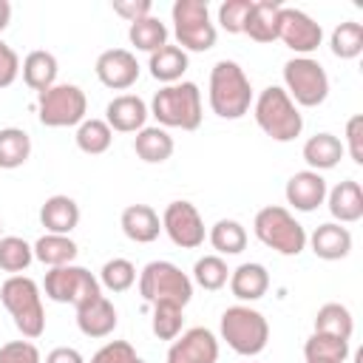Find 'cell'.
Wrapping results in <instances>:
<instances>
[{"mask_svg":"<svg viewBox=\"0 0 363 363\" xmlns=\"http://www.w3.org/2000/svg\"><path fill=\"white\" fill-rule=\"evenodd\" d=\"M210 108L221 119H241L252 105V85L244 68L233 60H218L210 71Z\"/></svg>","mask_w":363,"mask_h":363,"instance_id":"obj_1","label":"cell"},{"mask_svg":"<svg viewBox=\"0 0 363 363\" xmlns=\"http://www.w3.org/2000/svg\"><path fill=\"white\" fill-rule=\"evenodd\" d=\"M0 301L14 318V326L23 332V337L37 340L45 332V309L43 295L34 278L28 275H11L0 286Z\"/></svg>","mask_w":363,"mask_h":363,"instance_id":"obj_2","label":"cell"},{"mask_svg":"<svg viewBox=\"0 0 363 363\" xmlns=\"http://www.w3.org/2000/svg\"><path fill=\"white\" fill-rule=\"evenodd\" d=\"M252 113H255L258 128L275 142H292L303 130V116L298 105L278 85H269L258 94V99L252 102Z\"/></svg>","mask_w":363,"mask_h":363,"instance_id":"obj_3","label":"cell"},{"mask_svg":"<svg viewBox=\"0 0 363 363\" xmlns=\"http://www.w3.org/2000/svg\"><path fill=\"white\" fill-rule=\"evenodd\" d=\"M150 113L162 128L196 130L201 125V91L196 82L164 85L153 94Z\"/></svg>","mask_w":363,"mask_h":363,"instance_id":"obj_4","label":"cell"},{"mask_svg":"<svg viewBox=\"0 0 363 363\" xmlns=\"http://www.w3.org/2000/svg\"><path fill=\"white\" fill-rule=\"evenodd\" d=\"M218 329H221V340H227V346L235 354H244V357L261 354L267 349V340H269L267 318L258 309L244 306V303L227 306L224 315H221Z\"/></svg>","mask_w":363,"mask_h":363,"instance_id":"obj_5","label":"cell"},{"mask_svg":"<svg viewBox=\"0 0 363 363\" xmlns=\"http://www.w3.org/2000/svg\"><path fill=\"white\" fill-rule=\"evenodd\" d=\"M252 230L264 247H269L281 255H301L306 247V230L295 221V216L286 207H278V204L261 207L255 213Z\"/></svg>","mask_w":363,"mask_h":363,"instance_id":"obj_6","label":"cell"},{"mask_svg":"<svg viewBox=\"0 0 363 363\" xmlns=\"http://www.w3.org/2000/svg\"><path fill=\"white\" fill-rule=\"evenodd\" d=\"M139 295L147 303H176L184 309L193 298V281L170 261H150L139 272Z\"/></svg>","mask_w":363,"mask_h":363,"instance_id":"obj_7","label":"cell"},{"mask_svg":"<svg viewBox=\"0 0 363 363\" xmlns=\"http://www.w3.org/2000/svg\"><path fill=\"white\" fill-rule=\"evenodd\" d=\"M170 17L182 51H210L216 45L218 34L210 23V9L204 0H176Z\"/></svg>","mask_w":363,"mask_h":363,"instance_id":"obj_8","label":"cell"},{"mask_svg":"<svg viewBox=\"0 0 363 363\" xmlns=\"http://www.w3.org/2000/svg\"><path fill=\"white\" fill-rule=\"evenodd\" d=\"M284 91L295 105L303 108H318L329 96V77L323 65L312 57H292L284 65Z\"/></svg>","mask_w":363,"mask_h":363,"instance_id":"obj_9","label":"cell"},{"mask_svg":"<svg viewBox=\"0 0 363 363\" xmlns=\"http://www.w3.org/2000/svg\"><path fill=\"white\" fill-rule=\"evenodd\" d=\"M88 96L79 85L57 82L37 96V116L45 128H71L85 119Z\"/></svg>","mask_w":363,"mask_h":363,"instance_id":"obj_10","label":"cell"},{"mask_svg":"<svg viewBox=\"0 0 363 363\" xmlns=\"http://www.w3.org/2000/svg\"><path fill=\"white\" fill-rule=\"evenodd\" d=\"M43 289L54 303H71V306H79V303L102 295L99 278H94V272H88L85 267H77V264L48 269Z\"/></svg>","mask_w":363,"mask_h":363,"instance_id":"obj_11","label":"cell"},{"mask_svg":"<svg viewBox=\"0 0 363 363\" xmlns=\"http://www.w3.org/2000/svg\"><path fill=\"white\" fill-rule=\"evenodd\" d=\"M162 230L167 233V238L182 247V250H196L204 244L207 233H204V221H201V213L196 210V204L179 199V201H170L162 213Z\"/></svg>","mask_w":363,"mask_h":363,"instance_id":"obj_12","label":"cell"},{"mask_svg":"<svg viewBox=\"0 0 363 363\" xmlns=\"http://www.w3.org/2000/svg\"><path fill=\"white\" fill-rule=\"evenodd\" d=\"M278 40L292 48L295 54L301 57H309L320 40H323V28L320 23H315L306 11L301 9H292V6H284L281 9V17H278Z\"/></svg>","mask_w":363,"mask_h":363,"instance_id":"obj_13","label":"cell"},{"mask_svg":"<svg viewBox=\"0 0 363 363\" xmlns=\"http://www.w3.org/2000/svg\"><path fill=\"white\" fill-rule=\"evenodd\" d=\"M216 360H218V340L204 326H193L182 332L167 349V363H216Z\"/></svg>","mask_w":363,"mask_h":363,"instance_id":"obj_14","label":"cell"},{"mask_svg":"<svg viewBox=\"0 0 363 363\" xmlns=\"http://www.w3.org/2000/svg\"><path fill=\"white\" fill-rule=\"evenodd\" d=\"M96 79L105 85V88H113V91H125L130 88L136 79H139V62L136 57L128 51V48H108L96 57Z\"/></svg>","mask_w":363,"mask_h":363,"instance_id":"obj_15","label":"cell"},{"mask_svg":"<svg viewBox=\"0 0 363 363\" xmlns=\"http://www.w3.org/2000/svg\"><path fill=\"white\" fill-rule=\"evenodd\" d=\"M150 111L145 105L142 96L136 94H122V96H113L105 108V122L111 130H119V133H139L147 122Z\"/></svg>","mask_w":363,"mask_h":363,"instance_id":"obj_16","label":"cell"},{"mask_svg":"<svg viewBox=\"0 0 363 363\" xmlns=\"http://www.w3.org/2000/svg\"><path fill=\"white\" fill-rule=\"evenodd\" d=\"M286 204H292L301 213H312L326 201V179L315 170H298L286 182Z\"/></svg>","mask_w":363,"mask_h":363,"instance_id":"obj_17","label":"cell"},{"mask_svg":"<svg viewBox=\"0 0 363 363\" xmlns=\"http://www.w3.org/2000/svg\"><path fill=\"white\" fill-rule=\"evenodd\" d=\"M116 323H119L116 309L105 295L91 298L77 306V326L85 337H108L116 329Z\"/></svg>","mask_w":363,"mask_h":363,"instance_id":"obj_18","label":"cell"},{"mask_svg":"<svg viewBox=\"0 0 363 363\" xmlns=\"http://www.w3.org/2000/svg\"><path fill=\"white\" fill-rule=\"evenodd\" d=\"M326 204L337 224H354L363 218V190L352 179L337 182L332 190H326Z\"/></svg>","mask_w":363,"mask_h":363,"instance_id":"obj_19","label":"cell"},{"mask_svg":"<svg viewBox=\"0 0 363 363\" xmlns=\"http://www.w3.org/2000/svg\"><path fill=\"white\" fill-rule=\"evenodd\" d=\"M40 224L45 227V233L54 235H68L77 224H79V204L71 196H48L40 207Z\"/></svg>","mask_w":363,"mask_h":363,"instance_id":"obj_20","label":"cell"},{"mask_svg":"<svg viewBox=\"0 0 363 363\" xmlns=\"http://www.w3.org/2000/svg\"><path fill=\"white\" fill-rule=\"evenodd\" d=\"M119 227L122 233L136 241V244H150L159 238L162 233V218L159 213L150 207V204H130L122 210V218H119Z\"/></svg>","mask_w":363,"mask_h":363,"instance_id":"obj_21","label":"cell"},{"mask_svg":"<svg viewBox=\"0 0 363 363\" xmlns=\"http://www.w3.org/2000/svg\"><path fill=\"white\" fill-rule=\"evenodd\" d=\"M306 241L312 244V252L323 261H340L352 252V233L346 227H340L337 221H326V224L315 227V233Z\"/></svg>","mask_w":363,"mask_h":363,"instance_id":"obj_22","label":"cell"},{"mask_svg":"<svg viewBox=\"0 0 363 363\" xmlns=\"http://www.w3.org/2000/svg\"><path fill=\"white\" fill-rule=\"evenodd\" d=\"M284 3L281 0H255L250 9V17L244 23V34L255 43H272L278 40V17Z\"/></svg>","mask_w":363,"mask_h":363,"instance_id":"obj_23","label":"cell"},{"mask_svg":"<svg viewBox=\"0 0 363 363\" xmlns=\"http://www.w3.org/2000/svg\"><path fill=\"white\" fill-rule=\"evenodd\" d=\"M267 289H269V272L264 264L247 261L230 272V292L238 301H258L267 295Z\"/></svg>","mask_w":363,"mask_h":363,"instance_id":"obj_24","label":"cell"},{"mask_svg":"<svg viewBox=\"0 0 363 363\" xmlns=\"http://www.w3.org/2000/svg\"><path fill=\"white\" fill-rule=\"evenodd\" d=\"M343 142L335 133H315L303 142V162L309 164V170L320 173V170H332L340 159H343Z\"/></svg>","mask_w":363,"mask_h":363,"instance_id":"obj_25","label":"cell"},{"mask_svg":"<svg viewBox=\"0 0 363 363\" xmlns=\"http://www.w3.org/2000/svg\"><path fill=\"white\" fill-rule=\"evenodd\" d=\"M20 71H23L26 85H28L31 91L43 94V91H48L51 85H57V71H60V68H57V57H54L51 51L37 48V51H31V54L23 60Z\"/></svg>","mask_w":363,"mask_h":363,"instance_id":"obj_26","label":"cell"},{"mask_svg":"<svg viewBox=\"0 0 363 363\" xmlns=\"http://www.w3.org/2000/svg\"><path fill=\"white\" fill-rule=\"evenodd\" d=\"M147 68H150L153 79H159L164 85H176L187 71V51H182L179 45H162L159 51L150 54Z\"/></svg>","mask_w":363,"mask_h":363,"instance_id":"obj_27","label":"cell"},{"mask_svg":"<svg viewBox=\"0 0 363 363\" xmlns=\"http://www.w3.org/2000/svg\"><path fill=\"white\" fill-rule=\"evenodd\" d=\"M133 150L147 164H162L173 156V136L164 128H142L133 139Z\"/></svg>","mask_w":363,"mask_h":363,"instance_id":"obj_28","label":"cell"},{"mask_svg":"<svg viewBox=\"0 0 363 363\" xmlns=\"http://www.w3.org/2000/svg\"><path fill=\"white\" fill-rule=\"evenodd\" d=\"M77 252H79V247L74 244V238L71 235H54V233H45V235H40L37 238V244H34V258L40 261V264H45V267H65V264H71L74 258H77Z\"/></svg>","mask_w":363,"mask_h":363,"instance_id":"obj_29","label":"cell"},{"mask_svg":"<svg viewBox=\"0 0 363 363\" xmlns=\"http://www.w3.org/2000/svg\"><path fill=\"white\" fill-rule=\"evenodd\" d=\"M31 156V136L23 128H0V167H23Z\"/></svg>","mask_w":363,"mask_h":363,"instance_id":"obj_30","label":"cell"},{"mask_svg":"<svg viewBox=\"0 0 363 363\" xmlns=\"http://www.w3.org/2000/svg\"><path fill=\"white\" fill-rule=\"evenodd\" d=\"M306 363H343L349 357V340L312 332V337L303 343Z\"/></svg>","mask_w":363,"mask_h":363,"instance_id":"obj_31","label":"cell"},{"mask_svg":"<svg viewBox=\"0 0 363 363\" xmlns=\"http://www.w3.org/2000/svg\"><path fill=\"white\" fill-rule=\"evenodd\" d=\"M128 40L130 45H136V51H159L162 45H167V26L159 20V17H142L136 23H130L128 28Z\"/></svg>","mask_w":363,"mask_h":363,"instance_id":"obj_32","label":"cell"},{"mask_svg":"<svg viewBox=\"0 0 363 363\" xmlns=\"http://www.w3.org/2000/svg\"><path fill=\"white\" fill-rule=\"evenodd\" d=\"M207 238H210V244H213V250H216L218 255H238V252L247 247V230H244L235 218H221V221H216V224L210 227Z\"/></svg>","mask_w":363,"mask_h":363,"instance_id":"obj_33","label":"cell"},{"mask_svg":"<svg viewBox=\"0 0 363 363\" xmlns=\"http://www.w3.org/2000/svg\"><path fill=\"white\" fill-rule=\"evenodd\" d=\"M352 329H354V320H352V312L343 303H323L315 315V332H320V335L349 340Z\"/></svg>","mask_w":363,"mask_h":363,"instance_id":"obj_34","label":"cell"},{"mask_svg":"<svg viewBox=\"0 0 363 363\" xmlns=\"http://www.w3.org/2000/svg\"><path fill=\"white\" fill-rule=\"evenodd\" d=\"M77 147L82 150V153H91V156H99V153H105L108 147H111V142H113V130L108 128V122L105 119H82L79 125H77Z\"/></svg>","mask_w":363,"mask_h":363,"instance_id":"obj_35","label":"cell"},{"mask_svg":"<svg viewBox=\"0 0 363 363\" xmlns=\"http://www.w3.org/2000/svg\"><path fill=\"white\" fill-rule=\"evenodd\" d=\"M34 261V247L20 235H3L0 238V269L20 275Z\"/></svg>","mask_w":363,"mask_h":363,"instance_id":"obj_36","label":"cell"},{"mask_svg":"<svg viewBox=\"0 0 363 363\" xmlns=\"http://www.w3.org/2000/svg\"><path fill=\"white\" fill-rule=\"evenodd\" d=\"M329 48L340 60L360 57V51H363V26L354 23V20H343L340 26H335V31L329 37Z\"/></svg>","mask_w":363,"mask_h":363,"instance_id":"obj_37","label":"cell"},{"mask_svg":"<svg viewBox=\"0 0 363 363\" xmlns=\"http://www.w3.org/2000/svg\"><path fill=\"white\" fill-rule=\"evenodd\" d=\"M193 281L201 289L216 292V289H221L230 281V269H227V264H224L221 255H204V258H199L193 264Z\"/></svg>","mask_w":363,"mask_h":363,"instance_id":"obj_38","label":"cell"},{"mask_svg":"<svg viewBox=\"0 0 363 363\" xmlns=\"http://www.w3.org/2000/svg\"><path fill=\"white\" fill-rule=\"evenodd\" d=\"M136 281V267L128 258H111L99 269V286L111 292H128Z\"/></svg>","mask_w":363,"mask_h":363,"instance_id":"obj_39","label":"cell"},{"mask_svg":"<svg viewBox=\"0 0 363 363\" xmlns=\"http://www.w3.org/2000/svg\"><path fill=\"white\" fill-rule=\"evenodd\" d=\"M182 306L176 303H153V318H150V329L159 340H176L182 335Z\"/></svg>","mask_w":363,"mask_h":363,"instance_id":"obj_40","label":"cell"},{"mask_svg":"<svg viewBox=\"0 0 363 363\" xmlns=\"http://www.w3.org/2000/svg\"><path fill=\"white\" fill-rule=\"evenodd\" d=\"M252 0H224L218 6V23L227 34H244V23L250 17Z\"/></svg>","mask_w":363,"mask_h":363,"instance_id":"obj_41","label":"cell"},{"mask_svg":"<svg viewBox=\"0 0 363 363\" xmlns=\"http://www.w3.org/2000/svg\"><path fill=\"white\" fill-rule=\"evenodd\" d=\"M0 363H40V349L31 340H11L0 346Z\"/></svg>","mask_w":363,"mask_h":363,"instance_id":"obj_42","label":"cell"},{"mask_svg":"<svg viewBox=\"0 0 363 363\" xmlns=\"http://www.w3.org/2000/svg\"><path fill=\"white\" fill-rule=\"evenodd\" d=\"M133 357H136V352L128 340H111L91 357V363H130Z\"/></svg>","mask_w":363,"mask_h":363,"instance_id":"obj_43","label":"cell"},{"mask_svg":"<svg viewBox=\"0 0 363 363\" xmlns=\"http://www.w3.org/2000/svg\"><path fill=\"white\" fill-rule=\"evenodd\" d=\"M343 150H349L354 164H363V116L360 113H354L346 122V145H343Z\"/></svg>","mask_w":363,"mask_h":363,"instance_id":"obj_44","label":"cell"},{"mask_svg":"<svg viewBox=\"0 0 363 363\" xmlns=\"http://www.w3.org/2000/svg\"><path fill=\"white\" fill-rule=\"evenodd\" d=\"M20 74V57L17 51L0 40V88H9Z\"/></svg>","mask_w":363,"mask_h":363,"instance_id":"obj_45","label":"cell"},{"mask_svg":"<svg viewBox=\"0 0 363 363\" xmlns=\"http://www.w3.org/2000/svg\"><path fill=\"white\" fill-rule=\"evenodd\" d=\"M150 9H153L150 0H119V3H113V11L119 17H125L128 23H136L142 17H150Z\"/></svg>","mask_w":363,"mask_h":363,"instance_id":"obj_46","label":"cell"},{"mask_svg":"<svg viewBox=\"0 0 363 363\" xmlns=\"http://www.w3.org/2000/svg\"><path fill=\"white\" fill-rule=\"evenodd\" d=\"M45 363H85V357L74 346H57L45 354Z\"/></svg>","mask_w":363,"mask_h":363,"instance_id":"obj_47","label":"cell"},{"mask_svg":"<svg viewBox=\"0 0 363 363\" xmlns=\"http://www.w3.org/2000/svg\"><path fill=\"white\" fill-rule=\"evenodd\" d=\"M11 23V3L9 0H0V31Z\"/></svg>","mask_w":363,"mask_h":363,"instance_id":"obj_48","label":"cell"},{"mask_svg":"<svg viewBox=\"0 0 363 363\" xmlns=\"http://www.w3.org/2000/svg\"><path fill=\"white\" fill-rule=\"evenodd\" d=\"M130 363H145V360H142V357H133V360H130Z\"/></svg>","mask_w":363,"mask_h":363,"instance_id":"obj_49","label":"cell"},{"mask_svg":"<svg viewBox=\"0 0 363 363\" xmlns=\"http://www.w3.org/2000/svg\"><path fill=\"white\" fill-rule=\"evenodd\" d=\"M0 238H3V221H0Z\"/></svg>","mask_w":363,"mask_h":363,"instance_id":"obj_50","label":"cell"}]
</instances>
